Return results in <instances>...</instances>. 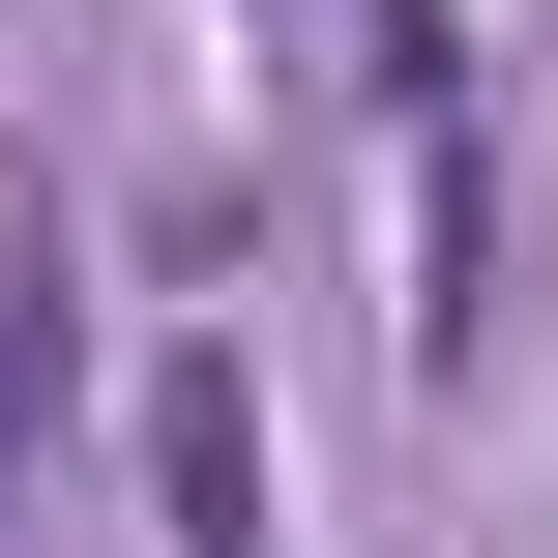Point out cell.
Here are the masks:
<instances>
[{
    "instance_id": "cell-1",
    "label": "cell",
    "mask_w": 558,
    "mask_h": 558,
    "mask_svg": "<svg viewBox=\"0 0 558 558\" xmlns=\"http://www.w3.org/2000/svg\"><path fill=\"white\" fill-rule=\"evenodd\" d=\"M294 29H353V59H383V29H412V0H294Z\"/></svg>"
}]
</instances>
